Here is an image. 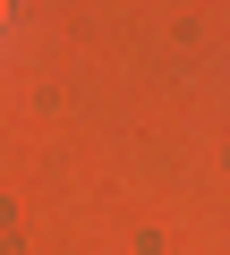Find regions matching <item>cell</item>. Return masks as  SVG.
I'll use <instances>...</instances> for the list:
<instances>
[{"instance_id":"obj_1","label":"cell","mask_w":230,"mask_h":255,"mask_svg":"<svg viewBox=\"0 0 230 255\" xmlns=\"http://www.w3.org/2000/svg\"><path fill=\"white\" fill-rule=\"evenodd\" d=\"M0 9H9V0H0Z\"/></svg>"}]
</instances>
